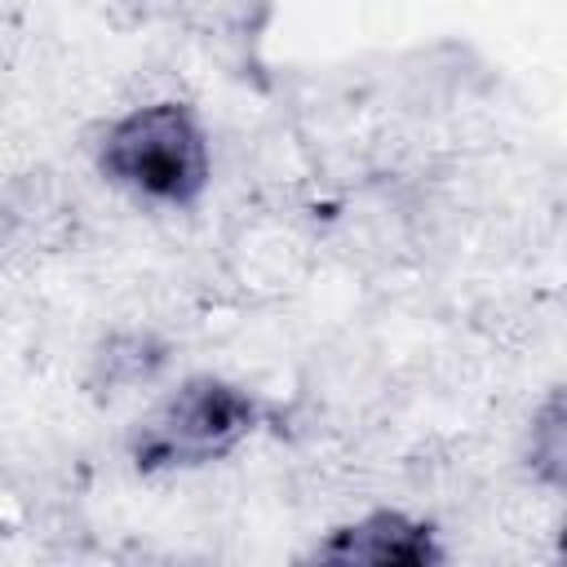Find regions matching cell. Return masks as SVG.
Returning <instances> with one entry per match:
<instances>
[{
	"instance_id": "1",
	"label": "cell",
	"mask_w": 567,
	"mask_h": 567,
	"mask_svg": "<svg viewBox=\"0 0 567 567\" xmlns=\"http://www.w3.org/2000/svg\"><path fill=\"white\" fill-rule=\"evenodd\" d=\"M93 164L115 190L155 208L195 204L213 177L208 133L182 102H146L115 115L93 142Z\"/></svg>"
},
{
	"instance_id": "2",
	"label": "cell",
	"mask_w": 567,
	"mask_h": 567,
	"mask_svg": "<svg viewBox=\"0 0 567 567\" xmlns=\"http://www.w3.org/2000/svg\"><path fill=\"white\" fill-rule=\"evenodd\" d=\"M257 421V403L217 377H190L159 399L133 430V465L142 474L199 470L230 456Z\"/></svg>"
},
{
	"instance_id": "3",
	"label": "cell",
	"mask_w": 567,
	"mask_h": 567,
	"mask_svg": "<svg viewBox=\"0 0 567 567\" xmlns=\"http://www.w3.org/2000/svg\"><path fill=\"white\" fill-rule=\"evenodd\" d=\"M439 549L430 545V527L403 518V514H372L354 527H341L328 545L315 549V558L337 563H425Z\"/></svg>"
}]
</instances>
